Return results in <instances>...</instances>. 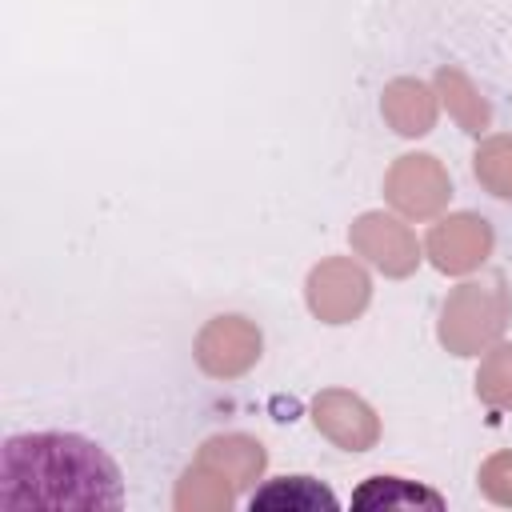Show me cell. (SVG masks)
<instances>
[{"label": "cell", "mask_w": 512, "mask_h": 512, "mask_svg": "<svg viewBox=\"0 0 512 512\" xmlns=\"http://www.w3.org/2000/svg\"><path fill=\"white\" fill-rule=\"evenodd\" d=\"M116 460L76 432H24L0 448V508H120Z\"/></svg>", "instance_id": "cell-1"}, {"label": "cell", "mask_w": 512, "mask_h": 512, "mask_svg": "<svg viewBox=\"0 0 512 512\" xmlns=\"http://www.w3.org/2000/svg\"><path fill=\"white\" fill-rule=\"evenodd\" d=\"M248 508L252 512L256 508H292V512H320V508H328V512H336L340 500H336V492L328 484H320L312 476H276L260 492L248 496Z\"/></svg>", "instance_id": "cell-2"}, {"label": "cell", "mask_w": 512, "mask_h": 512, "mask_svg": "<svg viewBox=\"0 0 512 512\" xmlns=\"http://www.w3.org/2000/svg\"><path fill=\"white\" fill-rule=\"evenodd\" d=\"M352 508H444V496L416 480L372 476L352 492Z\"/></svg>", "instance_id": "cell-3"}]
</instances>
